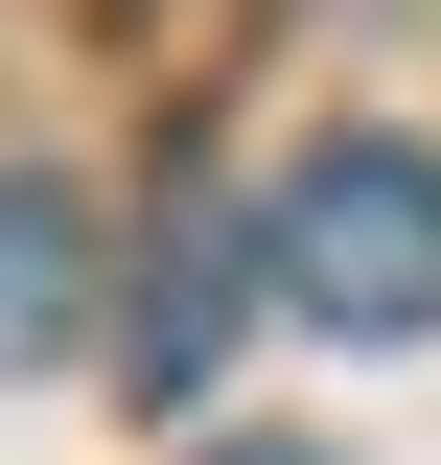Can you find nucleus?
Wrapping results in <instances>:
<instances>
[{"label": "nucleus", "instance_id": "f03ea898", "mask_svg": "<svg viewBox=\"0 0 441 465\" xmlns=\"http://www.w3.org/2000/svg\"><path fill=\"white\" fill-rule=\"evenodd\" d=\"M70 326H93V232H70L47 163H0V372H47Z\"/></svg>", "mask_w": 441, "mask_h": 465}, {"label": "nucleus", "instance_id": "7ed1b4c3", "mask_svg": "<svg viewBox=\"0 0 441 465\" xmlns=\"http://www.w3.org/2000/svg\"><path fill=\"white\" fill-rule=\"evenodd\" d=\"M232 302H256V280H232V232L186 210V232H163V280H140V372H163V396H186V372L232 349Z\"/></svg>", "mask_w": 441, "mask_h": 465}, {"label": "nucleus", "instance_id": "f257e3e1", "mask_svg": "<svg viewBox=\"0 0 441 465\" xmlns=\"http://www.w3.org/2000/svg\"><path fill=\"white\" fill-rule=\"evenodd\" d=\"M279 302L302 326H348V349H418L441 326V163L418 140H302V186H279Z\"/></svg>", "mask_w": 441, "mask_h": 465}, {"label": "nucleus", "instance_id": "20e7f679", "mask_svg": "<svg viewBox=\"0 0 441 465\" xmlns=\"http://www.w3.org/2000/svg\"><path fill=\"white\" fill-rule=\"evenodd\" d=\"M186 465H326V442H186Z\"/></svg>", "mask_w": 441, "mask_h": 465}]
</instances>
